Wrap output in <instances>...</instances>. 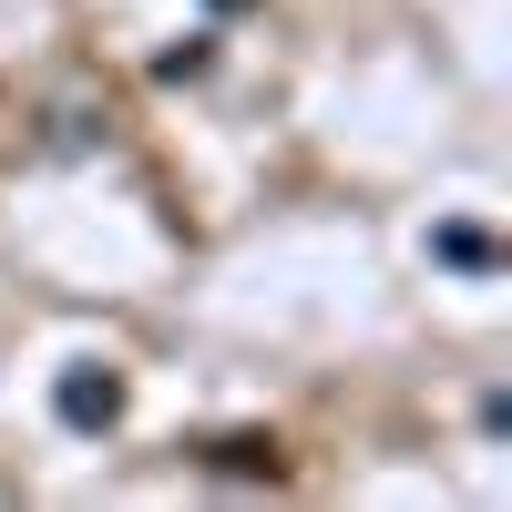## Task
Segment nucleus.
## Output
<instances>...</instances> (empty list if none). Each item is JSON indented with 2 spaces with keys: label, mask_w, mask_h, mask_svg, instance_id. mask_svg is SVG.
I'll list each match as a JSON object with an SVG mask.
<instances>
[{
  "label": "nucleus",
  "mask_w": 512,
  "mask_h": 512,
  "mask_svg": "<svg viewBox=\"0 0 512 512\" xmlns=\"http://www.w3.org/2000/svg\"><path fill=\"white\" fill-rule=\"evenodd\" d=\"M62 420H72V431L123 420V379H113V369H72V379H62Z\"/></svg>",
  "instance_id": "obj_1"
}]
</instances>
